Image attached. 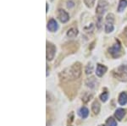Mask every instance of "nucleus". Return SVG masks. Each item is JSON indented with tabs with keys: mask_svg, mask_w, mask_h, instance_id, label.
Here are the masks:
<instances>
[{
	"mask_svg": "<svg viewBox=\"0 0 127 126\" xmlns=\"http://www.w3.org/2000/svg\"><path fill=\"white\" fill-rule=\"evenodd\" d=\"M106 123H107L108 126H117V123H116L115 119H114L113 118H108Z\"/></svg>",
	"mask_w": 127,
	"mask_h": 126,
	"instance_id": "obj_17",
	"label": "nucleus"
},
{
	"mask_svg": "<svg viewBox=\"0 0 127 126\" xmlns=\"http://www.w3.org/2000/svg\"><path fill=\"white\" fill-rule=\"evenodd\" d=\"M79 114H80V116L82 118V119H87L88 114H89V110H88L86 107H81V108L80 109Z\"/></svg>",
	"mask_w": 127,
	"mask_h": 126,
	"instance_id": "obj_13",
	"label": "nucleus"
},
{
	"mask_svg": "<svg viewBox=\"0 0 127 126\" xmlns=\"http://www.w3.org/2000/svg\"><path fill=\"white\" fill-rule=\"evenodd\" d=\"M87 85L89 87H91V88H93L94 86H95L96 85V80L94 78H91V79H88L87 80Z\"/></svg>",
	"mask_w": 127,
	"mask_h": 126,
	"instance_id": "obj_16",
	"label": "nucleus"
},
{
	"mask_svg": "<svg viewBox=\"0 0 127 126\" xmlns=\"http://www.w3.org/2000/svg\"><path fill=\"white\" fill-rule=\"evenodd\" d=\"M114 16L113 14H108L106 17V21L105 25H104V30H105L106 33H111L114 30Z\"/></svg>",
	"mask_w": 127,
	"mask_h": 126,
	"instance_id": "obj_5",
	"label": "nucleus"
},
{
	"mask_svg": "<svg viewBox=\"0 0 127 126\" xmlns=\"http://www.w3.org/2000/svg\"><path fill=\"white\" fill-rule=\"evenodd\" d=\"M92 109H93V112L95 114H97L100 111V104L99 102L97 101H95L93 103V106H92Z\"/></svg>",
	"mask_w": 127,
	"mask_h": 126,
	"instance_id": "obj_15",
	"label": "nucleus"
},
{
	"mask_svg": "<svg viewBox=\"0 0 127 126\" xmlns=\"http://www.w3.org/2000/svg\"><path fill=\"white\" fill-rule=\"evenodd\" d=\"M127 7V0H120L118 6V12H123Z\"/></svg>",
	"mask_w": 127,
	"mask_h": 126,
	"instance_id": "obj_14",
	"label": "nucleus"
},
{
	"mask_svg": "<svg viewBox=\"0 0 127 126\" xmlns=\"http://www.w3.org/2000/svg\"><path fill=\"white\" fill-rule=\"evenodd\" d=\"M125 114H126V110L123 108H118L117 110L115 111V113H114V115L117 118L118 120H121L123 119V117L125 116Z\"/></svg>",
	"mask_w": 127,
	"mask_h": 126,
	"instance_id": "obj_12",
	"label": "nucleus"
},
{
	"mask_svg": "<svg viewBox=\"0 0 127 126\" xmlns=\"http://www.w3.org/2000/svg\"><path fill=\"white\" fill-rule=\"evenodd\" d=\"M108 92H103L100 95V99H101L103 102H105V101L108 100Z\"/></svg>",
	"mask_w": 127,
	"mask_h": 126,
	"instance_id": "obj_19",
	"label": "nucleus"
},
{
	"mask_svg": "<svg viewBox=\"0 0 127 126\" xmlns=\"http://www.w3.org/2000/svg\"><path fill=\"white\" fill-rule=\"evenodd\" d=\"M124 33H125V35H126V38H127V26L126 28H125V30H124Z\"/></svg>",
	"mask_w": 127,
	"mask_h": 126,
	"instance_id": "obj_22",
	"label": "nucleus"
},
{
	"mask_svg": "<svg viewBox=\"0 0 127 126\" xmlns=\"http://www.w3.org/2000/svg\"><path fill=\"white\" fill-rule=\"evenodd\" d=\"M55 52H56V48L54 44L48 43L47 42V60L51 61L55 56Z\"/></svg>",
	"mask_w": 127,
	"mask_h": 126,
	"instance_id": "obj_6",
	"label": "nucleus"
},
{
	"mask_svg": "<svg viewBox=\"0 0 127 126\" xmlns=\"http://www.w3.org/2000/svg\"><path fill=\"white\" fill-rule=\"evenodd\" d=\"M73 6H74L73 2H68V3H67V7L68 8H71V7H73Z\"/></svg>",
	"mask_w": 127,
	"mask_h": 126,
	"instance_id": "obj_21",
	"label": "nucleus"
},
{
	"mask_svg": "<svg viewBox=\"0 0 127 126\" xmlns=\"http://www.w3.org/2000/svg\"><path fill=\"white\" fill-rule=\"evenodd\" d=\"M114 76L121 81H127V66L121 65L114 71Z\"/></svg>",
	"mask_w": 127,
	"mask_h": 126,
	"instance_id": "obj_2",
	"label": "nucleus"
},
{
	"mask_svg": "<svg viewBox=\"0 0 127 126\" xmlns=\"http://www.w3.org/2000/svg\"><path fill=\"white\" fill-rule=\"evenodd\" d=\"M108 3L106 0H98L96 8V15L97 18H103V15L108 9Z\"/></svg>",
	"mask_w": 127,
	"mask_h": 126,
	"instance_id": "obj_3",
	"label": "nucleus"
},
{
	"mask_svg": "<svg viewBox=\"0 0 127 126\" xmlns=\"http://www.w3.org/2000/svg\"><path fill=\"white\" fill-rule=\"evenodd\" d=\"M95 1L96 0H84V3H86V5L87 7L92 8L94 5V3H95Z\"/></svg>",
	"mask_w": 127,
	"mask_h": 126,
	"instance_id": "obj_18",
	"label": "nucleus"
},
{
	"mask_svg": "<svg viewBox=\"0 0 127 126\" xmlns=\"http://www.w3.org/2000/svg\"><path fill=\"white\" fill-rule=\"evenodd\" d=\"M119 103L122 106L126 105L127 103V93L126 92H122L119 97Z\"/></svg>",
	"mask_w": 127,
	"mask_h": 126,
	"instance_id": "obj_11",
	"label": "nucleus"
},
{
	"mask_svg": "<svg viewBox=\"0 0 127 126\" xmlns=\"http://www.w3.org/2000/svg\"><path fill=\"white\" fill-rule=\"evenodd\" d=\"M65 76L68 79L70 80H75V79H78L81 76V67L79 63L73 64L72 66L68 70V72H64Z\"/></svg>",
	"mask_w": 127,
	"mask_h": 126,
	"instance_id": "obj_1",
	"label": "nucleus"
},
{
	"mask_svg": "<svg viewBox=\"0 0 127 126\" xmlns=\"http://www.w3.org/2000/svg\"><path fill=\"white\" fill-rule=\"evenodd\" d=\"M48 4L47 3V12H48Z\"/></svg>",
	"mask_w": 127,
	"mask_h": 126,
	"instance_id": "obj_23",
	"label": "nucleus"
},
{
	"mask_svg": "<svg viewBox=\"0 0 127 126\" xmlns=\"http://www.w3.org/2000/svg\"><path fill=\"white\" fill-rule=\"evenodd\" d=\"M47 28H48V30H49V31L55 32L57 30L59 29V25L54 19H51V20H48V25H47Z\"/></svg>",
	"mask_w": 127,
	"mask_h": 126,
	"instance_id": "obj_8",
	"label": "nucleus"
},
{
	"mask_svg": "<svg viewBox=\"0 0 127 126\" xmlns=\"http://www.w3.org/2000/svg\"><path fill=\"white\" fill-rule=\"evenodd\" d=\"M58 17L59 20H60L62 23H66L69 21V15L65 10H64L63 9H59L58 11Z\"/></svg>",
	"mask_w": 127,
	"mask_h": 126,
	"instance_id": "obj_7",
	"label": "nucleus"
},
{
	"mask_svg": "<svg viewBox=\"0 0 127 126\" xmlns=\"http://www.w3.org/2000/svg\"><path fill=\"white\" fill-rule=\"evenodd\" d=\"M78 33H79L78 29H77V28L73 27V28H70V29L67 31V36L69 38H74L78 35Z\"/></svg>",
	"mask_w": 127,
	"mask_h": 126,
	"instance_id": "obj_10",
	"label": "nucleus"
},
{
	"mask_svg": "<svg viewBox=\"0 0 127 126\" xmlns=\"http://www.w3.org/2000/svg\"><path fill=\"white\" fill-rule=\"evenodd\" d=\"M108 52L111 54V56L114 58H118L121 56V45H120V42L116 41L115 43L113 45L111 48H108Z\"/></svg>",
	"mask_w": 127,
	"mask_h": 126,
	"instance_id": "obj_4",
	"label": "nucleus"
},
{
	"mask_svg": "<svg viewBox=\"0 0 127 126\" xmlns=\"http://www.w3.org/2000/svg\"><path fill=\"white\" fill-rule=\"evenodd\" d=\"M107 71V67L102 65V64H98L97 65V70H96V75L99 77H102Z\"/></svg>",
	"mask_w": 127,
	"mask_h": 126,
	"instance_id": "obj_9",
	"label": "nucleus"
},
{
	"mask_svg": "<svg viewBox=\"0 0 127 126\" xmlns=\"http://www.w3.org/2000/svg\"><path fill=\"white\" fill-rule=\"evenodd\" d=\"M100 126H104V125H100Z\"/></svg>",
	"mask_w": 127,
	"mask_h": 126,
	"instance_id": "obj_24",
	"label": "nucleus"
},
{
	"mask_svg": "<svg viewBox=\"0 0 127 126\" xmlns=\"http://www.w3.org/2000/svg\"><path fill=\"white\" fill-rule=\"evenodd\" d=\"M92 72H93V64H88L87 68H86V73H87V75H89V74H91Z\"/></svg>",
	"mask_w": 127,
	"mask_h": 126,
	"instance_id": "obj_20",
	"label": "nucleus"
}]
</instances>
